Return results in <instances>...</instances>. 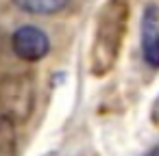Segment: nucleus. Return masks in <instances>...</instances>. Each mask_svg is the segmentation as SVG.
<instances>
[{"label":"nucleus","instance_id":"39448f33","mask_svg":"<svg viewBox=\"0 0 159 156\" xmlns=\"http://www.w3.org/2000/svg\"><path fill=\"white\" fill-rule=\"evenodd\" d=\"M70 0H13V5L24 11V13H35V15H50L59 13L68 7Z\"/></svg>","mask_w":159,"mask_h":156},{"label":"nucleus","instance_id":"0eeeda50","mask_svg":"<svg viewBox=\"0 0 159 156\" xmlns=\"http://www.w3.org/2000/svg\"><path fill=\"white\" fill-rule=\"evenodd\" d=\"M146 156H159V147H157V150H152V152H150V154H146Z\"/></svg>","mask_w":159,"mask_h":156},{"label":"nucleus","instance_id":"423d86ee","mask_svg":"<svg viewBox=\"0 0 159 156\" xmlns=\"http://www.w3.org/2000/svg\"><path fill=\"white\" fill-rule=\"evenodd\" d=\"M16 152H18L16 124L0 115V156H16Z\"/></svg>","mask_w":159,"mask_h":156},{"label":"nucleus","instance_id":"f03ea898","mask_svg":"<svg viewBox=\"0 0 159 156\" xmlns=\"http://www.w3.org/2000/svg\"><path fill=\"white\" fill-rule=\"evenodd\" d=\"M35 106V80L31 74H7L0 78V115L24 124Z\"/></svg>","mask_w":159,"mask_h":156},{"label":"nucleus","instance_id":"20e7f679","mask_svg":"<svg viewBox=\"0 0 159 156\" xmlns=\"http://www.w3.org/2000/svg\"><path fill=\"white\" fill-rule=\"evenodd\" d=\"M142 57L150 67H159V9L152 5L142 18Z\"/></svg>","mask_w":159,"mask_h":156},{"label":"nucleus","instance_id":"7ed1b4c3","mask_svg":"<svg viewBox=\"0 0 159 156\" xmlns=\"http://www.w3.org/2000/svg\"><path fill=\"white\" fill-rule=\"evenodd\" d=\"M11 46H13V52L18 59L26 61V63H37L42 61L44 57H48L50 52V41H48V35L37 28V26H20L13 37H11Z\"/></svg>","mask_w":159,"mask_h":156},{"label":"nucleus","instance_id":"f257e3e1","mask_svg":"<svg viewBox=\"0 0 159 156\" xmlns=\"http://www.w3.org/2000/svg\"><path fill=\"white\" fill-rule=\"evenodd\" d=\"M129 26V0H107L96 18L94 41L89 50V70L105 76L113 70Z\"/></svg>","mask_w":159,"mask_h":156}]
</instances>
